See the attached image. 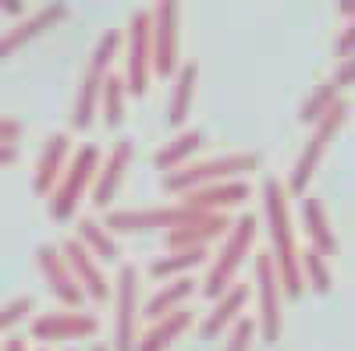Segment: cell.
Segmentation results:
<instances>
[{"instance_id":"6da1fadb","label":"cell","mask_w":355,"mask_h":351,"mask_svg":"<svg viewBox=\"0 0 355 351\" xmlns=\"http://www.w3.org/2000/svg\"><path fill=\"white\" fill-rule=\"evenodd\" d=\"M263 220H266V234H270V259L281 280L284 298H299L306 284L299 273V242H295V224H291V206H288V188L284 181H277L274 174L263 178Z\"/></svg>"},{"instance_id":"7a4b0ae2","label":"cell","mask_w":355,"mask_h":351,"mask_svg":"<svg viewBox=\"0 0 355 351\" xmlns=\"http://www.w3.org/2000/svg\"><path fill=\"white\" fill-rule=\"evenodd\" d=\"M256 234H259V217L256 213L245 210V213H239L231 220V227L224 234V245H220L217 255H210V270H206V277H202V295L206 298H220L234 284L242 262L249 259V252L256 245Z\"/></svg>"},{"instance_id":"3957f363","label":"cell","mask_w":355,"mask_h":351,"mask_svg":"<svg viewBox=\"0 0 355 351\" xmlns=\"http://www.w3.org/2000/svg\"><path fill=\"white\" fill-rule=\"evenodd\" d=\"M348 110H352V103H348V96H341L338 103H331V107L313 121V132H309V138H306V145H302V153L295 156V163H291L288 185H284L288 195H299V199L306 195V188H309V181H313V174H316L323 153H327L331 138H334V135L341 132V125L348 121Z\"/></svg>"},{"instance_id":"277c9868","label":"cell","mask_w":355,"mask_h":351,"mask_svg":"<svg viewBox=\"0 0 355 351\" xmlns=\"http://www.w3.org/2000/svg\"><path fill=\"white\" fill-rule=\"evenodd\" d=\"M256 167H259L256 153H220V156H206V160H196V163H185V167L164 174V188L171 195H185L192 188L220 185V181H239L242 174H249Z\"/></svg>"},{"instance_id":"5b68a950","label":"cell","mask_w":355,"mask_h":351,"mask_svg":"<svg viewBox=\"0 0 355 351\" xmlns=\"http://www.w3.org/2000/svg\"><path fill=\"white\" fill-rule=\"evenodd\" d=\"M96 167H100V150L96 145H82L78 153H71L68 167L61 170L53 192H50V217L53 220H71L78 213V202L89 195L96 178Z\"/></svg>"},{"instance_id":"8992f818","label":"cell","mask_w":355,"mask_h":351,"mask_svg":"<svg viewBox=\"0 0 355 351\" xmlns=\"http://www.w3.org/2000/svg\"><path fill=\"white\" fill-rule=\"evenodd\" d=\"M199 213H192L182 202H164V206H128V210H110L107 220H100L110 234H146V231H171L182 227L189 220H196Z\"/></svg>"},{"instance_id":"52a82bcc","label":"cell","mask_w":355,"mask_h":351,"mask_svg":"<svg viewBox=\"0 0 355 351\" xmlns=\"http://www.w3.org/2000/svg\"><path fill=\"white\" fill-rule=\"evenodd\" d=\"M114 348L110 351H135L139 341V267L121 262L114 277Z\"/></svg>"},{"instance_id":"ba28073f","label":"cell","mask_w":355,"mask_h":351,"mask_svg":"<svg viewBox=\"0 0 355 351\" xmlns=\"http://www.w3.org/2000/svg\"><path fill=\"white\" fill-rule=\"evenodd\" d=\"M256 302H259L256 334L274 344L284 330V291H281L270 252H256Z\"/></svg>"},{"instance_id":"9c48e42d","label":"cell","mask_w":355,"mask_h":351,"mask_svg":"<svg viewBox=\"0 0 355 351\" xmlns=\"http://www.w3.org/2000/svg\"><path fill=\"white\" fill-rule=\"evenodd\" d=\"M178 4L174 0H160L157 8H150V68L153 75H174L178 71V46H182V36H178Z\"/></svg>"},{"instance_id":"30bf717a","label":"cell","mask_w":355,"mask_h":351,"mask_svg":"<svg viewBox=\"0 0 355 351\" xmlns=\"http://www.w3.org/2000/svg\"><path fill=\"white\" fill-rule=\"evenodd\" d=\"M121 43L128 46L125 50L128 71L121 75L125 78V89L135 93V96H146L150 78H153V68H150V8H139L128 18V33L121 36Z\"/></svg>"},{"instance_id":"8fae6325","label":"cell","mask_w":355,"mask_h":351,"mask_svg":"<svg viewBox=\"0 0 355 351\" xmlns=\"http://www.w3.org/2000/svg\"><path fill=\"white\" fill-rule=\"evenodd\" d=\"M100 334V319L85 309H53L40 312L33 319V337L36 341H82V337H96Z\"/></svg>"},{"instance_id":"7c38bea8","label":"cell","mask_w":355,"mask_h":351,"mask_svg":"<svg viewBox=\"0 0 355 351\" xmlns=\"http://www.w3.org/2000/svg\"><path fill=\"white\" fill-rule=\"evenodd\" d=\"M57 252L64 255L68 270H71V277H75V284L82 287L85 298H93V302H107V298H110V284H107V273H103V267H100V259L89 252V249L75 238V234L57 245Z\"/></svg>"},{"instance_id":"4fadbf2b","label":"cell","mask_w":355,"mask_h":351,"mask_svg":"<svg viewBox=\"0 0 355 351\" xmlns=\"http://www.w3.org/2000/svg\"><path fill=\"white\" fill-rule=\"evenodd\" d=\"M132 156H135V142L132 138H117L114 150L107 156H100V167H96V178H93V188H89V202L96 210H107L117 188L125 181V170L132 167Z\"/></svg>"},{"instance_id":"5bb4252c","label":"cell","mask_w":355,"mask_h":351,"mask_svg":"<svg viewBox=\"0 0 355 351\" xmlns=\"http://www.w3.org/2000/svg\"><path fill=\"white\" fill-rule=\"evenodd\" d=\"M245 199H252V185L245 178L220 181V185H206V188H192L185 195H178V202L189 206L192 213H227L231 206H242Z\"/></svg>"},{"instance_id":"9a60e30c","label":"cell","mask_w":355,"mask_h":351,"mask_svg":"<svg viewBox=\"0 0 355 351\" xmlns=\"http://www.w3.org/2000/svg\"><path fill=\"white\" fill-rule=\"evenodd\" d=\"M61 18H68V4H43V8H36V11L21 15L11 28H4V33H0V61H4L8 53H15L18 46H25L28 39L43 36L46 28H53Z\"/></svg>"},{"instance_id":"2e32d148","label":"cell","mask_w":355,"mask_h":351,"mask_svg":"<svg viewBox=\"0 0 355 351\" xmlns=\"http://www.w3.org/2000/svg\"><path fill=\"white\" fill-rule=\"evenodd\" d=\"M36 262H40V273L46 277V284L53 291V298L61 302L64 309H82L85 295H82V287L75 284V277L68 270L64 255L57 252V245H40L36 249Z\"/></svg>"},{"instance_id":"e0dca14e","label":"cell","mask_w":355,"mask_h":351,"mask_svg":"<svg viewBox=\"0 0 355 351\" xmlns=\"http://www.w3.org/2000/svg\"><path fill=\"white\" fill-rule=\"evenodd\" d=\"M231 227L227 213H199L196 220L167 231V249H210V242L224 238Z\"/></svg>"},{"instance_id":"ac0fdd59","label":"cell","mask_w":355,"mask_h":351,"mask_svg":"<svg viewBox=\"0 0 355 351\" xmlns=\"http://www.w3.org/2000/svg\"><path fill=\"white\" fill-rule=\"evenodd\" d=\"M68 160H71V135H68V132H53V135L46 138V145H43L40 160H36L33 188H36L40 195H50L53 185H57V178H61V170L68 167Z\"/></svg>"},{"instance_id":"d6986e66","label":"cell","mask_w":355,"mask_h":351,"mask_svg":"<svg viewBox=\"0 0 355 351\" xmlns=\"http://www.w3.org/2000/svg\"><path fill=\"white\" fill-rule=\"evenodd\" d=\"M302 227H306V238H309V249L320 252L323 259H331L338 255L341 242H338V234L331 227V217H327V206H323V199L316 195H302Z\"/></svg>"},{"instance_id":"ffe728a7","label":"cell","mask_w":355,"mask_h":351,"mask_svg":"<svg viewBox=\"0 0 355 351\" xmlns=\"http://www.w3.org/2000/svg\"><path fill=\"white\" fill-rule=\"evenodd\" d=\"M348 85H352V61H338L334 75H331V78H323L316 89L302 100V107H299V121H302V125H313L331 103H338V100L345 96Z\"/></svg>"},{"instance_id":"44dd1931","label":"cell","mask_w":355,"mask_h":351,"mask_svg":"<svg viewBox=\"0 0 355 351\" xmlns=\"http://www.w3.org/2000/svg\"><path fill=\"white\" fill-rule=\"evenodd\" d=\"M245 302H249V284H242V280H234L220 298H214V309L202 316V323H199V334L202 337H220L234 319L242 316V309H245Z\"/></svg>"},{"instance_id":"7402d4cb","label":"cell","mask_w":355,"mask_h":351,"mask_svg":"<svg viewBox=\"0 0 355 351\" xmlns=\"http://www.w3.org/2000/svg\"><path fill=\"white\" fill-rule=\"evenodd\" d=\"M192 319H196V312L185 309V305L174 309V312H167V316H160V319H153V323L139 334L135 351H167L178 337L192 327Z\"/></svg>"},{"instance_id":"603a6c76","label":"cell","mask_w":355,"mask_h":351,"mask_svg":"<svg viewBox=\"0 0 355 351\" xmlns=\"http://www.w3.org/2000/svg\"><path fill=\"white\" fill-rule=\"evenodd\" d=\"M196 82H199V64L185 61L174 71V85H171V100H167V125L182 128L192 114V100H196Z\"/></svg>"},{"instance_id":"cb8c5ba5","label":"cell","mask_w":355,"mask_h":351,"mask_svg":"<svg viewBox=\"0 0 355 351\" xmlns=\"http://www.w3.org/2000/svg\"><path fill=\"white\" fill-rule=\"evenodd\" d=\"M192 291H196V280H192V277L164 280V284L157 287V295L146 298V305H142L139 316H146V319L153 323V319H160V316H167V312H174V309H182L185 298H192Z\"/></svg>"},{"instance_id":"d4e9b609","label":"cell","mask_w":355,"mask_h":351,"mask_svg":"<svg viewBox=\"0 0 355 351\" xmlns=\"http://www.w3.org/2000/svg\"><path fill=\"white\" fill-rule=\"evenodd\" d=\"M199 145H202V132H199V128H182L174 138H167L160 150L153 153V167L164 170V174H171V170H178V167H185Z\"/></svg>"},{"instance_id":"484cf974","label":"cell","mask_w":355,"mask_h":351,"mask_svg":"<svg viewBox=\"0 0 355 351\" xmlns=\"http://www.w3.org/2000/svg\"><path fill=\"white\" fill-rule=\"evenodd\" d=\"M210 259V249H171L167 255L150 262V277L157 280H174V277H192L196 267Z\"/></svg>"},{"instance_id":"4316f807","label":"cell","mask_w":355,"mask_h":351,"mask_svg":"<svg viewBox=\"0 0 355 351\" xmlns=\"http://www.w3.org/2000/svg\"><path fill=\"white\" fill-rule=\"evenodd\" d=\"M75 238L93 252L100 262H121V245H117L114 234L96 220V217H78V227H75Z\"/></svg>"},{"instance_id":"83f0119b","label":"cell","mask_w":355,"mask_h":351,"mask_svg":"<svg viewBox=\"0 0 355 351\" xmlns=\"http://www.w3.org/2000/svg\"><path fill=\"white\" fill-rule=\"evenodd\" d=\"M125 103H128V89H125V78L107 71L100 82V117L107 128H121L125 125Z\"/></svg>"},{"instance_id":"f1b7e54d","label":"cell","mask_w":355,"mask_h":351,"mask_svg":"<svg viewBox=\"0 0 355 351\" xmlns=\"http://www.w3.org/2000/svg\"><path fill=\"white\" fill-rule=\"evenodd\" d=\"M100 82H103V75H96V71L82 75L78 93H75V110H71V128H78V132L93 128L96 110H100Z\"/></svg>"},{"instance_id":"f546056e","label":"cell","mask_w":355,"mask_h":351,"mask_svg":"<svg viewBox=\"0 0 355 351\" xmlns=\"http://www.w3.org/2000/svg\"><path fill=\"white\" fill-rule=\"evenodd\" d=\"M299 273H302V284H309L313 291H320V295H327V291L334 287L331 259H323V255L313 252V249L299 252Z\"/></svg>"},{"instance_id":"4dcf8cb0","label":"cell","mask_w":355,"mask_h":351,"mask_svg":"<svg viewBox=\"0 0 355 351\" xmlns=\"http://www.w3.org/2000/svg\"><path fill=\"white\" fill-rule=\"evenodd\" d=\"M117 50H121V33H117V28H107V33H100L93 53H89V68H85V71L107 75L110 64H114V57H117Z\"/></svg>"},{"instance_id":"1f68e13d","label":"cell","mask_w":355,"mask_h":351,"mask_svg":"<svg viewBox=\"0 0 355 351\" xmlns=\"http://www.w3.org/2000/svg\"><path fill=\"white\" fill-rule=\"evenodd\" d=\"M256 319L252 316H239L234 323L227 327V337L220 344V351H252V341H256Z\"/></svg>"},{"instance_id":"d6a6232c","label":"cell","mask_w":355,"mask_h":351,"mask_svg":"<svg viewBox=\"0 0 355 351\" xmlns=\"http://www.w3.org/2000/svg\"><path fill=\"white\" fill-rule=\"evenodd\" d=\"M33 295H18V298H11V302H4V305H0V337H4L11 327H18L21 323V319L28 316V312H33Z\"/></svg>"},{"instance_id":"836d02e7","label":"cell","mask_w":355,"mask_h":351,"mask_svg":"<svg viewBox=\"0 0 355 351\" xmlns=\"http://www.w3.org/2000/svg\"><path fill=\"white\" fill-rule=\"evenodd\" d=\"M21 138V121L15 117H0V145H15Z\"/></svg>"},{"instance_id":"e575fe53","label":"cell","mask_w":355,"mask_h":351,"mask_svg":"<svg viewBox=\"0 0 355 351\" xmlns=\"http://www.w3.org/2000/svg\"><path fill=\"white\" fill-rule=\"evenodd\" d=\"M334 53H338V61H352V25H345L338 39H334Z\"/></svg>"},{"instance_id":"d590c367","label":"cell","mask_w":355,"mask_h":351,"mask_svg":"<svg viewBox=\"0 0 355 351\" xmlns=\"http://www.w3.org/2000/svg\"><path fill=\"white\" fill-rule=\"evenodd\" d=\"M15 160H18L15 145H0V167H8V163H15Z\"/></svg>"},{"instance_id":"8d00e7d4","label":"cell","mask_w":355,"mask_h":351,"mask_svg":"<svg viewBox=\"0 0 355 351\" xmlns=\"http://www.w3.org/2000/svg\"><path fill=\"white\" fill-rule=\"evenodd\" d=\"M4 351H28V344H25L18 334H11V337L4 341Z\"/></svg>"},{"instance_id":"74e56055","label":"cell","mask_w":355,"mask_h":351,"mask_svg":"<svg viewBox=\"0 0 355 351\" xmlns=\"http://www.w3.org/2000/svg\"><path fill=\"white\" fill-rule=\"evenodd\" d=\"M0 8H4L8 15H25V8H21V4H15V0H4V4H0Z\"/></svg>"},{"instance_id":"f35d334b","label":"cell","mask_w":355,"mask_h":351,"mask_svg":"<svg viewBox=\"0 0 355 351\" xmlns=\"http://www.w3.org/2000/svg\"><path fill=\"white\" fill-rule=\"evenodd\" d=\"M89 351H110L107 344H93V348H89Z\"/></svg>"},{"instance_id":"ab89813d","label":"cell","mask_w":355,"mask_h":351,"mask_svg":"<svg viewBox=\"0 0 355 351\" xmlns=\"http://www.w3.org/2000/svg\"><path fill=\"white\" fill-rule=\"evenodd\" d=\"M28 351H50V348H46V344H40V348H28Z\"/></svg>"},{"instance_id":"60d3db41","label":"cell","mask_w":355,"mask_h":351,"mask_svg":"<svg viewBox=\"0 0 355 351\" xmlns=\"http://www.w3.org/2000/svg\"><path fill=\"white\" fill-rule=\"evenodd\" d=\"M64 351H78V348H64Z\"/></svg>"}]
</instances>
